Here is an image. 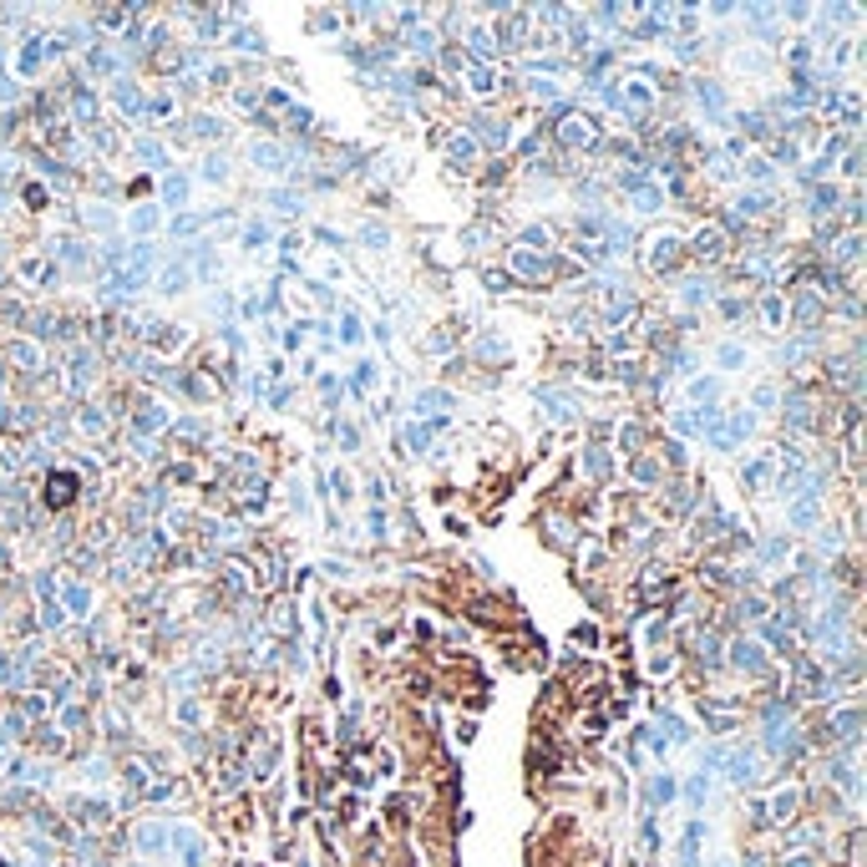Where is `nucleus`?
<instances>
[]
</instances>
